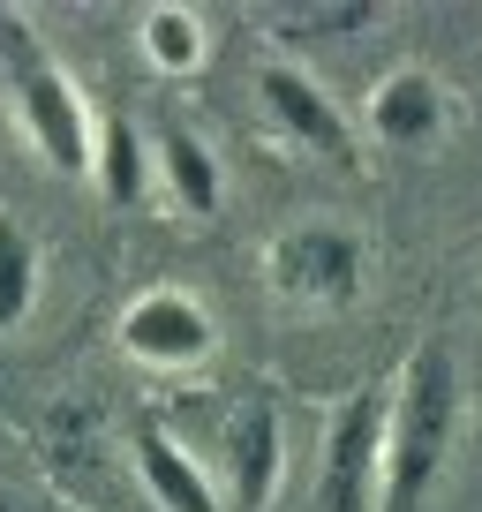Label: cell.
I'll list each match as a JSON object with an SVG mask.
<instances>
[{"instance_id":"cell-16","label":"cell","mask_w":482,"mask_h":512,"mask_svg":"<svg viewBox=\"0 0 482 512\" xmlns=\"http://www.w3.org/2000/svg\"><path fill=\"white\" fill-rule=\"evenodd\" d=\"M0 512H61V505H0Z\"/></svg>"},{"instance_id":"cell-2","label":"cell","mask_w":482,"mask_h":512,"mask_svg":"<svg viewBox=\"0 0 482 512\" xmlns=\"http://www.w3.org/2000/svg\"><path fill=\"white\" fill-rule=\"evenodd\" d=\"M0 68L16 83V113H23V136L38 144V159L61 166V174H91L98 166L91 106H83L76 83L46 61V46L31 38V23H23L16 8H0Z\"/></svg>"},{"instance_id":"cell-4","label":"cell","mask_w":482,"mask_h":512,"mask_svg":"<svg viewBox=\"0 0 482 512\" xmlns=\"http://www.w3.org/2000/svg\"><path fill=\"white\" fill-rule=\"evenodd\" d=\"M385 430H392V392H354L332 415V430H324V512H377Z\"/></svg>"},{"instance_id":"cell-10","label":"cell","mask_w":482,"mask_h":512,"mask_svg":"<svg viewBox=\"0 0 482 512\" xmlns=\"http://www.w3.org/2000/svg\"><path fill=\"white\" fill-rule=\"evenodd\" d=\"M151 166L166 174V189H174V204L189 211V219H211V211H219V159L196 144L189 128H166L159 151H151Z\"/></svg>"},{"instance_id":"cell-3","label":"cell","mask_w":482,"mask_h":512,"mask_svg":"<svg viewBox=\"0 0 482 512\" xmlns=\"http://www.w3.org/2000/svg\"><path fill=\"white\" fill-rule=\"evenodd\" d=\"M264 272L287 302H317V309H347L362 294V272H370V249L354 226H287L264 256Z\"/></svg>"},{"instance_id":"cell-12","label":"cell","mask_w":482,"mask_h":512,"mask_svg":"<svg viewBox=\"0 0 482 512\" xmlns=\"http://www.w3.org/2000/svg\"><path fill=\"white\" fill-rule=\"evenodd\" d=\"M98 189H106V204H136L144 196V174H151V159H144V144H136V128L129 121H106L98 128Z\"/></svg>"},{"instance_id":"cell-5","label":"cell","mask_w":482,"mask_h":512,"mask_svg":"<svg viewBox=\"0 0 482 512\" xmlns=\"http://www.w3.org/2000/svg\"><path fill=\"white\" fill-rule=\"evenodd\" d=\"M211 347H219L211 309L196 302V294H181V287H151V294H136V302L121 309V354H136V362H151V369H196Z\"/></svg>"},{"instance_id":"cell-13","label":"cell","mask_w":482,"mask_h":512,"mask_svg":"<svg viewBox=\"0 0 482 512\" xmlns=\"http://www.w3.org/2000/svg\"><path fill=\"white\" fill-rule=\"evenodd\" d=\"M144 53H151V68L181 76V68L204 61V23L189 8H144Z\"/></svg>"},{"instance_id":"cell-1","label":"cell","mask_w":482,"mask_h":512,"mask_svg":"<svg viewBox=\"0 0 482 512\" xmlns=\"http://www.w3.org/2000/svg\"><path fill=\"white\" fill-rule=\"evenodd\" d=\"M452 422H460V369H452L445 339H422L400 369V392H392L377 512H422L430 505L437 475H445V452H452Z\"/></svg>"},{"instance_id":"cell-15","label":"cell","mask_w":482,"mask_h":512,"mask_svg":"<svg viewBox=\"0 0 482 512\" xmlns=\"http://www.w3.org/2000/svg\"><path fill=\"white\" fill-rule=\"evenodd\" d=\"M53 467H68L76 482L98 475V422L83 415V407H61V415H53Z\"/></svg>"},{"instance_id":"cell-11","label":"cell","mask_w":482,"mask_h":512,"mask_svg":"<svg viewBox=\"0 0 482 512\" xmlns=\"http://www.w3.org/2000/svg\"><path fill=\"white\" fill-rule=\"evenodd\" d=\"M38 302V241L23 234L16 211H0V332H16Z\"/></svg>"},{"instance_id":"cell-9","label":"cell","mask_w":482,"mask_h":512,"mask_svg":"<svg viewBox=\"0 0 482 512\" xmlns=\"http://www.w3.org/2000/svg\"><path fill=\"white\" fill-rule=\"evenodd\" d=\"M129 452H136V475H144V490H151L159 512H219V490L204 482V467H196L159 422H136Z\"/></svg>"},{"instance_id":"cell-7","label":"cell","mask_w":482,"mask_h":512,"mask_svg":"<svg viewBox=\"0 0 482 512\" xmlns=\"http://www.w3.org/2000/svg\"><path fill=\"white\" fill-rule=\"evenodd\" d=\"M226 482H234L241 512H264L287 482V437H279L272 400H241V415L226 422Z\"/></svg>"},{"instance_id":"cell-8","label":"cell","mask_w":482,"mask_h":512,"mask_svg":"<svg viewBox=\"0 0 482 512\" xmlns=\"http://www.w3.org/2000/svg\"><path fill=\"white\" fill-rule=\"evenodd\" d=\"M370 136L385 151H422L445 136V91L422 68H392L385 83L370 91Z\"/></svg>"},{"instance_id":"cell-14","label":"cell","mask_w":482,"mask_h":512,"mask_svg":"<svg viewBox=\"0 0 482 512\" xmlns=\"http://www.w3.org/2000/svg\"><path fill=\"white\" fill-rule=\"evenodd\" d=\"M370 23H377V0H339V8H294V16H279V31H287L294 46H317V38L370 31Z\"/></svg>"},{"instance_id":"cell-6","label":"cell","mask_w":482,"mask_h":512,"mask_svg":"<svg viewBox=\"0 0 482 512\" xmlns=\"http://www.w3.org/2000/svg\"><path fill=\"white\" fill-rule=\"evenodd\" d=\"M257 98L302 151H317V159H332V166H354V128H347V113L324 98L317 76H302L294 61H264L257 68Z\"/></svg>"}]
</instances>
